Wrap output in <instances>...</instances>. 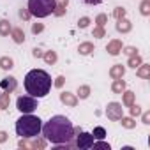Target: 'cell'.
I'll list each match as a JSON object with an SVG mask.
<instances>
[{"label":"cell","mask_w":150,"mask_h":150,"mask_svg":"<svg viewBox=\"0 0 150 150\" xmlns=\"http://www.w3.org/2000/svg\"><path fill=\"white\" fill-rule=\"evenodd\" d=\"M11 30H13V28H11V25H9L7 20H2V21H0V35H9Z\"/></svg>","instance_id":"e0dca14e"},{"label":"cell","mask_w":150,"mask_h":150,"mask_svg":"<svg viewBox=\"0 0 150 150\" xmlns=\"http://www.w3.org/2000/svg\"><path fill=\"white\" fill-rule=\"evenodd\" d=\"M0 67H2L4 71L11 69V67H13V58H9V57H2V58H0Z\"/></svg>","instance_id":"7402d4cb"},{"label":"cell","mask_w":150,"mask_h":150,"mask_svg":"<svg viewBox=\"0 0 150 150\" xmlns=\"http://www.w3.org/2000/svg\"><path fill=\"white\" fill-rule=\"evenodd\" d=\"M106 117L110 120H120L124 117V108L120 103H110L106 108Z\"/></svg>","instance_id":"52a82bcc"},{"label":"cell","mask_w":150,"mask_h":150,"mask_svg":"<svg viewBox=\"0 0 150 150\" xmlns=\"http://www.w3.org/2000/svg\"><path fill=\"white\" fill-rule=\"evenodd\" d=\"M129 65H131L132 69H138V67L141 65V57H139L138 53L131 55V58H129Z\"/></svg>","instance_id":"ac0fdd59"},{"label":"cell","mask_w":150,"mask_h":150,"mask_svg":"<svg viewBox=\"0 0 150 150\" xmlns=\"http://www.w3.org/2000/svg\"><path fill=\"white\" fill-rule=\"evenodd\" d=\"M42 120L39 117H34L32 113H23L16 120V134L21 138H35L41 134Z\"/></svg>","instance_id":"3957f363"},{"label":"cell","mask_w":150,"mask_h":150,"mask_svg":"<svg viewBox=\"0 0 150 150\" xmlns=\"http://www.w3.org/2000/svg\"><path fill=\"white\" fill-rule=\"evenodd\" d=\"M34 57H35V58H41V57H42V51H41L39 48H35V50H34Z\"/></svg>","instance_id":"f35d334b"},{"label":"cell","mask_w":150,"mask_h":150,"mask_svg":"<svg viewBox=\"0 0 150 150\" xmlns=\"http://www.w3.org/2000/svg\"><path fill=\"white\" fill-rule=\"evenodd\" d=\"M20 16H21L23 20H28V16H30V13H28V11H25V9H21V11H20Z\"/></svg>","instance_id":"8d00e7d4"},{"label":"cell","mask_w":150,"mask_h":150,"mask_svg":"<svg viewBox=\"0 0 150 150\" xmlns=\"http://www.w3.org/2000/svg\"><path fill=\"white\" fill-rule=\"evenodd\" d=\"M139 113H141V108H139V106H136V104H134V106H132V108H131V115H132V117H138V115H139Z\"/></svg>","instance_id":"836d02e7"},{"label":"cell","mask_w":150,"mask_h":150,"mask_svg":"<svg viewBox=\"0 0 150 150\" xmlns=\"http://www.w3.org/2000/svg\"><path fill=\"white\" fill-rule=\"evenodd\" d=\"M132 99H134V94H132V92H125V94H124V103H125L127 106L132 104Z\"/></svg>","instance_id":"83f0119b"},{"label":"cell","mask_w":150,"mask_h":150,"mask_svg":"<svg viewBox=\"0 0 150 150\" xmlns=\"http://www.w3.org/2000/svg\"><path fill=\"white\" fill-rule=\"evenodd\" d=\"M60 101H62L64 104H67V106H76V104H78V99L74 97L72 94H69V92H62V94H60Z\"/></svg>","instance_id":"9c48e42d"},{"label":"cell","mask_w":150,"mask_h":150,"mask_svg":"<svg viewBox=\"0 0 150 150\" xmlns=\"http://www.w3.org/2000/svg\"><path fill=\"white\" fill-rule=\"evenodd\" d=\"M6 138H7V134L4 131H0V141H6Z\"/></svg>","instance_id":"60d3db41"},{"label":"cell","mask_w":150,"mask_h":150,"mask_svg":"<svg viewBox=\"0 0 150 150\" xmlns=\"http://www.w3.org/2000/svg\"><path fill=\"white\" fill-rule=\"evenodd\" d=\"M64 80H65L64 76H58L57 81H55V87H62V85H64Z\"/></svg>","instance_id":"74e56055"},{"label":"cell","mask_w":150,"mask_h":150,"mask_svg":"<svg viewBox=\"0 0 150 150\" xmlns=\"http://www.w3.org/2000/svg\"><path fill=\"white\" fill-rule=\"evenodd\" d=\"M16 108L21 113H34L37 110V99L32 96H20L16 101Z\"/></svg>","instance_id":"5b68a950"},{"label":"cell","mask_w":150,"mask_h":150,"mask_svg":"<svg viewBox=\"0 0 150 150\" xmlns=\"http://www.w3.org/2000/svg\"><path fill=\"white\" fill-rule=\"evenodd\" d=\"M28 13L35 18H46L55 13V0H28Z\"/></svg>","instance_id":"277c9868"},{"label":"cell","mask_w":150,"mask_h":150,"mask_svg":"<svg viewBox=\"0 0 150 150\" xmlns=\"http://www.w3.org/2000/svg\"><path fill=\"white\" fill-rule=\"evenodd\" d=\"M25 90L28 96L35 97V99H41L44 96L50 94L51 87H53V81H51V76L42 71V69H32L27 72V76H25Z\"/></svg>","instance_id":"7a4b0ae2"},{"label":"cell","mask_w":150,"mask_h":150,"mask_svg":"<svg viewBox=\"0 0 150 150\" xmlns=\"http://www.w3.org/2000/svg\"><path fill=\"white\" fill-rule=\"evenodd\" d=\"M113 16H115L117 20H122V18L125 16V9H124V7H117L115 13H113Z\"/></svg>","instance_id":"4316f807"},{"label":"cell","mask_w":150,"mask_h":150,"mask_svg":"<svg viewBox=\"0 0 150 150\" xmlns=\"http://www.w3.org/2000/svg\"><path fill=\"white\" fill-rule=\"evenodd\" d=\"M136 51H138V50H136V48H132V46H129V48H125V51H124V53H127V55H129V57H131V55H134V53H136Z\"/></svg>","instance_id":"d590c367"},{"label":"cell","mask_w":150,"mask_h":150,"mask_svg":"<svg viewBox=\"0 0 150 150\" xmlns=\"http://www.w3.org/2000/svg\"><path fill=\"white\" fill-rule=\"evenodd\" d=\"M41 132L44 139L50 141L51 145H69L71 139L74 138V125L67 117L55 115L42 125Z\"/></svg>","instance_id":"6da1fadb"},{"label":"cell","mask_w":150,"mask_h":150,"mask_svg":"<svg viewBox=\"0 0 150 150\" xmlns=\"http://www.w3.org/2000/svg\"><path fill=\"white\" fill-rule=\"evenodd\" d=\"M42 28H44V27H42L41 23H35V25H32V32H34V34H39V32H42Z\"/></svg>","instance_id":"1f68e13d"},{"label":"cell","mask_w":150,"mask_h":150,"mask_svg":"<svg viewBox=\"0 0 150 150\" xmlns=\"http://www.w3.org/2000/svg\"><path fill=\"white\" fill-rule=\"evenodd\" d=\"M111 90H113L115 94H122V92L125 90V81H124L122 78L115 80V81H113V85H111Z\"/></svg>","instance_id":"4fadbf2b"},{"label":"cell","mask_w":150,"mask_h":150,"mask_svg":"<svg viewBox=\"0 0 150 150\" xmlns=\"http://www.w3.org/2000/svg\"><path fill=\"white\" fill-rule=\"evenodd\" d=\"M42 58L46 60V64H55L57 62V53L55 51H46V53H42Z\"/></svg>","instance_id":"ffe728a7"},{"label":"cell","mask_w":150,"mask_h":150,"mask_svg":"<svg viewBox=\"0 0 150 150\" xmlns=\"http://www.w3.org/2000/svg\"><path fill=\"white\" fill-rule=\"evenodd\" d=\"M94 37H104V30H103V27H97V28L94 30Z\"/></svg>","instance_id":"d6a6232c"},{"label":"cell","mask_w":150,"mask_h":150,"mask_svg":"<svg viewBox=\"0 0 150 150\" xmlns=\"http://www.w3.org/2000/svg\"><path fill=\"white\" fill-rule=\"evenodd\" d=\"M74 134H76V146L80 148V150H88V148H92V145H94V136L90 134V132H83L81 129H76L74 127Z\"/></svg>","instance_id":"8992f818"},{"label":"cell","mask_w":150,"mask_h":150,"mask_svg":"<svg viewBox=\"0 0 150 150\" xmlns=\"http://www.w3.org/2000/svg\"><path fill=\"white\" fill-rule=\"evenodd\" d=\"M124 72H125L124 65H122V64H117V65H113V67L110 69V76H111L113 80H118V78L124 76Z\"/></svg>","instance_id":"30bf717a"},{"label":"cell","mask_w":150,"mask_h":150,"mask_svg":"<svg viewBox=\"0 0 150 150\" xmlns=\"http://www.w3.org/2000/svg\"><path fill=\"white\" fill-rule=\"evenodd\" d=\"M67 4H69V0H55V14L57 16H62L65 13Z\"/></svg>","instance_id":"7c38bea8"},{"label":"cell","mask_w":150,"mask_h":150,"mask_svg":"<svg viewBox=\"0 0 150 150\" xmlns=\"http://www.w3.org/2000/svg\"><path fill=\"white\" fill-rule=\"evenodd\" d=\"M117 30L125 34V32H129V30H131V23H129L125 18H122V20H118V23H117Z\"/></svg>","instance_id":"2e32d148"},{"label":"cell","mask_w":150,"mask_h":150,"mask_svg":"<svg viewBox=\"0 0 150 150\" xmlns=\"http://www.w3.org/2000/svg\"><path fill=\"white\" fill-rule=\"evenodd\" d=\"M9 104V92H4L0 96V108H7Z\"/></svg>","instance_id":"cb8c5ba5"},{"label":"cell","mask_w":150,"mask_h":150,"mask_svg":"<svg viewBox=\"0 0 150 150\" xmlns=\"http://www.w3.org/2000/svg\"><path fill=\"white\" fill-rule=\"evenodd\" d=\"M83 4H87V6H99L103 0H81Z\"/></svg>","instance_id":"e575fe53"},{"label":"cell","mask_w":150,"mask_h":150,"mask_svg":"<svg viewBox=\"0 0 150 150\" xmlns=\"http://www.w3.org/2000/svg\"><path fill=\"white\" fill-rule=\"evenodd\" d=\"M150 113H143V124H150Z\"/></svg>","instance_id":"ab89813d"},{"label":"cell","mask_w":150,"mask_h":150,"mask_svg":"<svg viewBox=\"0 0 150 150\" xmlns=\"http://www.w3.org/2000/svg\"><path fill=\"white\" fill-rule=\"evenodd\" d=\"M96 21H97V25H99V27H103V25H104V23L108 21V16H106V14H99Z\"/></svg>","instance_id":"f546056e"},{"label":"cell","mask_w":150,"mask_h":150,"mask_svg":"<svg viewBox=\"0 0 150 150\" xmlns=\"http://www.w3.org/2000/svg\"><path fill=\"white\" fill-rule=\"evenodd\" d=\"M94 148H106V150H110V143H106V141H94V145H92Z\"/></svg>","instance_id":"f1b7e54d"},{"label":"cell","mask_w":150,"mask_h":150,"mask_svg":"<svg viewBox=\"0 0 150 150\" xmlns=\"http://www.w3.org/2000/svg\"><path fill=\"white\" fill-rule=\"evenodd\" d=\"M138 76L139 78H148L150 76V65H139L138 67Z\"/></svg>","instance_id":"d6986e66"},{"label":"cell","mask_w":150,"mask_h":150,"mask_svg":"<svg viewBox=\"0 0 150 150\" xmlns=\"http://www.w3.org/2000/svg\"><path fill=\"white\" fill-rule=\"evenodd\" d=\"M78 51H80V55H90L94 51V44L92 42H83V44L78 46Z\"/></svg>","instance_id":"9a60e30c"},{"label":"cell","mask_w":150,"mask_h":150,"mask_svg":"<svg viewBox=\"0 0 150 150\" xmlns=\"http://www.w3.org/2000/svg\"><path fill=\"white\" fill-rule=\"evenodd\" d=\"M88 23H90L88 18H81V20L78 21V27H80V28H85V27H88Z\"/></svg>","instance_id":"4dcf8cb0"},{"label":"cell","mask_w":150,"mask_h":150,"mask_svg":"<svg viewBox=\"0 0 150 150\" xmlns=\"http://www.w3.org/2000/svg\"><path fill=\"white\" fill-rule=\"evenodd\" d=\"M92 136H94V139H103V138L106 136L104 127H96V129H94V132H92Z\"/></svg>","instance_id":"603a6c76"},{"label":"cell","mask_w":150,"mask_h":150,"mask_svg":"<svg viewBox=\"0 0 150 150\" xmlns=\"http://www.w3.org/2000/svg\"><path fill=\"white\" fill-rule=\"evenodd\" d=\"M88 96H90V87L81 85V87L78 88V97H80V99H87Z\"/></svg>","instance_id":"44dd1931"},{"label":"cell","mask_w":150,"mask_h":150,"mask_svg":"<svg viewBox=\"0 0 150 150\" xmlns=\"http://www.w3.org/2000/svg\"><path fill=\"white\" fill-rule=\"evenodd\" d=\"M16 85H18V83H16V78L7 76V78H4V80H2V83H0V88H2L4 92H9V94H11V92L16 88Z\"/></svg>","instance_id":"ba28073f"},{"label":"cell","mask_w":150,"mask_h":150,"mask_svg":"<svg viewBox=\"0 0 150 150\" xmlns=\"http://www.w3.org/2000/svg\"><path fill=\"white\" fill-rule=\"evenodd\" d=\"M108 53L110 55H118L120 51H122V41H118V39H115V41H111L110 44H108Z\"/></svg>","instance_id":"8fae6325"},{"label":"cell","mask_w":150,"mask_h":150,"mask_svg":"<svg viewBox=\"0 0 150 150\" xmlns=\"http://www.w3.org/2000/svg\"><path fill=\"white\" fill-rule=\"evenodd\" d=\"M141 14L143 16H148L150 14V0H145V2L141 4Z\"/></svg>","instance_id":"d4e9b609"},{"label":"cell","mask_w":150,"mask_h":150,"mask_svg":"<svg viewBox=\"0 0 150 150\" xmlns=\"http://www.w3.org/2000/svg\"><path fill=\"white\" fill-rule=\"evenodd\" d=\"M120 120H122V125H124V127H127V129H132V127L136 125L132 118H124V117H122Z\"/></svg>","instance_id":"484cf974"},{"label":"cell","mask_w":150,"mask_h":150,"mask_svg":"<svg viewBox=\"0 0 150 150\" xmlns=\"http://www.w3.org/2000/svg\"><path fill=\"white\" fill-rule=\"evenodd\" d=\"M11 34H13V39H14V42L21 44V42L25 41V34H23V30H21V28H13V30H11Z\"/></svg>","instance_id":"5bb4252c"}]
</instances>
